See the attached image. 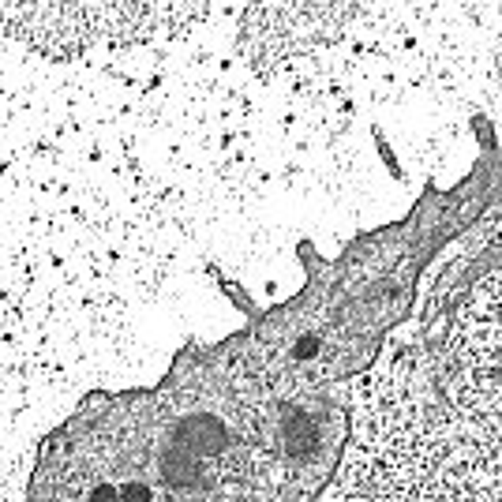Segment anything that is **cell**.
Wrapping results in <instances>:
<instances>
[{"label":"cell","mask_w":502,"mask_h":502,"mask_svg":"<svg viewBox=\"0 0 502 502\" xmlns=\"http://www.w3.org/2000/svg\"><path fill=\"white\" fill-rule=\"evenodd\" d=\"M248 0H0V34L49 60L127 53L191 34Z\"/></svg>","instance_id":"6da1fadb"}]
</instances>
